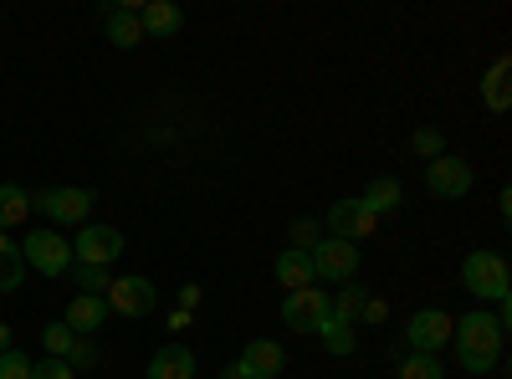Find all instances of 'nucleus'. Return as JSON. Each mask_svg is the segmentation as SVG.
I'll return each mask as SVG.
<instances>
[{"label":"nucleus","mask_w":512,"mask_h":379,"mask_svg":"<svg viewBox=\"0 0 512 379\" xmlns=\"http://www.w3.org/2000/svg\"><path fill=\"white\" fill-rule=\"evenodd\" d=\"M328 318H333L328 287H297V292H287V298H282V323L292 333H318Z\"/></svg>","instance_id":"nucleus-6"},{"label":"nucleus","mask_w":512,"mask_h":379,"mask_svg":"<svg viewBox=\"0 0 512 379\" xmlns=\"http://www.w3.org/2000/svg\"><path fill=\"white\" fill-rule=\"evenodd\" d=\"M328 298H333V323L359 328V318L369 308V287H338V292H328Z\"/></svg>","instance_id":"nucleus-19"},{"label":"nucleus","mask_w":512,"mask_h":379,"mask_svg":"<svg viewBox=\"0 0 512 379\" xmlns=\"http://www.w3.org/2000/svg\"><path fill=\"white\" fill-rule=\"evenodd\" d=\"M0 379H31V359L6 349V354H0Z\"/></svg>","instance_id":"nucleus-29"},{"label":"nucleus","mask_w":512,"mask_h":379,"mask_svg":"<svg viewBox=\"0 0 512 379\" xmlns=\"http://www.w3.org/2000/svg\"><path fill=\"white\" fill-rule=\"evenodd\" d=\"M21 257H26V267L41 272V277H67V272H72V241L57 236V231H31V236L21 241Z\"/></svg>","instance_id":"nucleus-7"},{"label":"nucleus","mask_w":512,"mask_h":379,"mask_svg":"<svg viewBox=\"0 0 512 379\" xmlns=\"http://www.w3.org/2000/svg\"><path fill=\"white\" fill-rule=\"evenodd\" d=\"M410 144H415V154H420L425 164L446 154V139H441V129H415V139H410Z\"/></svg>","instance_id":"nucleus-27"},{"label":"nucleus","mask_w":512,"mask_h":379,"mask_svg":"<svg viewBox=\"0 0 512 379\" xmlns=\"http://www.w3.org/2000/svg\"><path fill=\"white\" fill-rule=\"evenodd\" d=\"M72 344H77V333L67 323H47V328H41V349H47V359H67Z\"/></svg>","instance_id":"nucleus-24"},{"label":"nucleus","mask_w":512,"mask_h":379,"mask_svg":"<svg viewBox=\"0 0 512 379\" xmlns=\"http://www.w3.org/2000/svg\"><path fill=\"white\" fill-rule=\"evenodd\" d=\"M308 262H313V277H318V282L349 287V282L359 277V267H364V251H359L354 241H333V236H323V241L308 251Z\"/></svg>","instance_id":"nucleus-3"},{"label":"nucleus","mask_w":512,"mask_h":379,"mask_svg":"<svg viewBox=\"0 0 512 379\" xmlns=\"http://www.w3.org/2000/svg\"><path fill=\"white\" fill-rule=\"evenodd\" d=\"M108 41H113L118 52H134L139 41H144V26H139V6H134V0L108 11Z\"/></svg>","instance_id":"nucleus-17"},{"label":"nucleus","mask_w":512,"mask_h":379,"mask_svg":"<svg viewBox=\"0 0 512 379\" xmlns=\"http://www.w3.org/2000/svg\"><path fill=\"white\" fill-rule=\"evenodd\" d=\"M318 339H323V349H328L333 359H349V354L359 349V339H354V328H344V323H333V318H328V323L318 328Z\"/></svg>","instance_id":"nucleus-23"},{"label":"nucleus","mask_w":512,"mask_h":379,"mask_svg":"<svg viewBox=\"0 0 512 379\" xmlns=\"http://www.w3.org/2000/svg\"><path fill=\"white\" fill-rule=\"evenodd\" d=\"M384 313H390V308H384L379 298H369V308H364V318H359V323H384Z\"/></svg>","instance_id":"nucleus-32"},{"label":"nucleus","mask_w":512,"mask_h":379,"mask_svg":"<svg viewBox=\"0 0 512 379\" xmlns=\"http://www.w3.org/2000/svg\"><path fill=\"white\" fill-rule=\"evenodd\" d=\"M154 282L149 277H139V272H128V277H113L108 282V292H103V303H108V313H118V318H149L154 313Z\"/></svg>","instance_id":"nucleus-8"},{"label":"nucleus","mask_w":512,"mask_h":379,"mask_svg":"<svg viewBox=\"0 0 512 379\" xmlns=\"http://www.w3.org/2000/svg\"><path fill=\"white\" fill-rule=\"evenodd\" d=\"M31 216V195L21 185H0V231H11Z\"/></svg>","instance_id":"nucleus-21"},{"label":"nucleus","mask_w":512,"mask_h":379,"mask_svg":"<svg viewBox=\"0 0 512 379\" xmlns=\"http://www.w3.org/2000/svg\"><path fill=\"white\" fill-rule=\"evenodd\" d=\"M72 282H77L82 292H93V298H103V292H108V282H113V277H108L103 267H77V262H72Z\"/></svg>","instance_id":"nucleus-26"},{"label":"nucleus","mask_w":512,"mask_h":379,"mask_svg":"<svg viewBox=\"0 0 512 379\" xmlns=\"http://www.w3.org/2000/svg\"><path fill=\"white\" fill-rule=\"evenodd\" d=\"M31 379H77V369L67 359H36L31 364Z\"/></svg>","instance_id":"nucleus-28"},{"label":"nucleus","mask_w":512,"mask_h":379,"mask_svg":"<svg viewBox=\"0 0 512 379\" xmlns=\"http://www.w3.org/2000/svg\"><path fill=\"white\" fill-rule=\"evenodd\" d=\"M461 287L472 292L477 303H507V292H512V272H507V257L502 251H487V246H477V251H466L461 257Z\"/></svg>","instance_id":"nucleus-2"},{"label":"nucleus","mask_w":512,"mask_h":379,"mask_svg":"<svg viewBox=\"0 0 512 379\" xmlns=\"http://www.w3.org/2000/svg\"><path fill=\"white\" fill-rule=\"evenodd\" d=\"M482 98H487L492 113H507V103H512V93H507V57L492 62V72H487V82H482Z\"/></svg>","instance_id":"nucleus-22"},{"label":"nucleus","mask_w":512,"mask_h":379,"mask_svg":"<svg viewBox=\"0 0 512 379\" xmlns=\"http://www.w3.org/2000/svg\"><path fill=\"white\" fill-rule=\"evenodd\" d=\"M26 282V257H21V246L0 231V298H6V292H16Z\"/></svg>","instance_id":"nucleus-20"},{"label":"nucleus","mask_w":512,"mask_h":379,"mask_svg":"<svg viewBox=\"0 0 512 379\" xmlns=\"http://www.w3.org/2000/svg\"><path fill=\"white\" fill-rule=\"evenodd\" d=\"M282 369H287V354H282L277 339H251V344L241 349V359H236L221 379H277Z\"/></svg>","instance_id":"nucleus-11"},{"label":"nucleus","mask_w":512,"mask_h":379,"mask_svg":"<svg viewBox=\"0 0 512 379\" xmlns=\"http://www.w3.org/2000/svg\"><path fill=\"white\" fill-rule=\"evenodd\" d=\"M323 236H318V221H292V246L297 251H313Z\"/></svg>","instance_id":"nucleus-30"},{"label":"nucleus","mask_w":512,"mask_h":379,"mask_svg":"<svg viewBox=\"0 0 512 379\" xmlns=\"http://www.w3.org/2000/svg\"><path fill=\"white\" fill-rule=\"evenodd\" d=\"M139 26H144V36H180L185 11L175 6V0H149V6H139Z\"/></svg>","instance_id":"nucleus-16"},{"label":"nucleus","mask_w":512,"mask_h":379,"mask_svg":"<svg viewBox=\"0 0 512 379\" xmlns=\"http://www.w3.org/2000/svg\"><path fill=\"white\" fill-rule=\"evenodd\" d=\"M359 205L369 210L374 221H379V216H395V210L405 205V185H400L395 175H379V180H369V190L359 195Z\"/></svg>","instance_id":"nucleus-15"},{"label":"nucleus","mask_w":512,"mask_h":379,"mask_svg":"<svg viewBox=\"0 0 512 379\" xmlns=\"http://www.w3.org/2000/svg\"><path fill=\"white\" fill-rule=\"evenodd\" d=\"M67 364H72V369H93V364H98V344H93V339H77L72 354H67Z\"/></svg>","instance_id":"nucleus-31"},{"label":"nucleus","mask_w":512,"mask_h":379,"mask_svg":"<svg viewBox=\"0 0 512 379\" xmlns=\"http://www.w3.org/2000/svg\"><path fill=\"white\" fill-rule=\"evenodd\" d=\"M11 349V328H6V318H0V354Z\"/></svg>","instance_id":"nucleus-34"},{"label":"nucleus","mask_w":512,"mask_h":379,"mask_svg":"<svg viewBox=\"0 0 512 379\" xmlns=\"http://www.w3.org/2000/svg\"><path fill=\"white\" fill-rule=\"evenodd\" d=\"M190 308H200V287H195V282L180 292V313H190Z\"/></svg>","instance_id":"nucleus-33"},{"label":"nucleus","mask_w":512,"mask_h":379,"mask_svg":"<svg viewBox=\"0 0 512 379\" xmlns=\"http://www.w3.org/2000/svg\"><path fill=\"white\" fill-rule=\"evenodd\" d=\"M118 257H123V231L118 226H98V221L77 226V236H72V262L77 267H103L108 272V262H118Z\"/></svg>","instance_id":"nucleus-5"},{"label":"nucleus","mask_w":512,"mask_h":379,"mask_svg":"<svg viewBox=\"0 0 512 379\" xmlns=\"http://www.w3.org/2000/svg\"><path fill=\"white\" fill-rule=\"evenodd\" d=\"M451 344H456V359H461L466 374H492L497 359H502V344H507V323H502L497 313L477 308V313L456 318Z\"/></svg>","instance_id":"nucleus-1"},{"label":"nucleus","mask_w":512,"mask_h":379,"mask_svg":"<svg viewBox=\"0 0 512 379\" xmlns=\"http://www.w3.org/2000/svg\"><path fill=\"white\" fill-rule=\"evenodd\" d=\"M144 379H195V349H185V344H164V349H154Z\"/></svg>","instance_id":"nucleus-14"},{"label":"nucleus","mask_w":512,"mask_h":379,"mask_svg":"<svg viewBox=\"0 0 512 379\" xmlns=\"http://www.w3.org/2000/svg\"><path fill=\"white\" fill-rule=\"evenodd\" d=\"M451 328H456V318L446 308H420L405 323V344H410V354H441L451 344Z\"/></svg>","instance_id":"nucleus-9"},{"label":"nucleus","mask_w":512,"mask_h":379,"mask_svg":"<svg viewBox=\"0 0 512 379\" xmlns=\"http://www.w3.org/2000/svg\"><path fill=\"white\" fill-rule=\"evenodd\" d=\"M277 282H282L287 292H297V287H318V277H313V262H308V251L287 246L282 257H277Z\"/></svg>","instance_id":"nucleus-18"},{"label":"nucleus","mask_w":512,"mask_h":379,"mask_svg":"<svg viewBox=\"0 0 512 379\" xmlns=\"http://www.w3.org/2000/svg\"><path fill=\"white\" fill-rule=\"evenodd\" d=\"M77 339H93V333L108 323V303L103 298H93V292H77V298L67 303V318H62Z\"/></svg>","instance_id":"nucleus-13"},{"label":"nucleus","mask_w":512,"mask_h":379,"mask_svg":"<svg viewBox=\"0 0 512 379\" xmlns=\"http://www.w3.org/2000/svg\"><path fill=\"white\" fill-rule=\"evenodd\" d=\"M323 226H328V236H333V241H354V246H359V241H364V236H369L379 221H374L369 210H364V205L349 195V200H333V205H328Z\"/></svg>","instance_id":"nucleus-12"},{"label":"nucleus","mask_w":512,"mask_h":379,"mask_svg":"<svg viewBox=\"0 0 512 379\" xmlns=\"http://www.w3.org/2000/svg\"><path fill=\"white\" fill-rule=\"evenodd\" d=\"M98 195L82 190V185H57V190H36L31 195V210H41V216H52L62 226H88Z\"/></svg>","instance_id":"nucleus-4"},{"label":"nucleus","mask_w":512,"mask_h":379,"mask_svg":"<svg viewBox=\"0 0 512 379\" xmlns=\"http://www.w3.org/2000/svg\"><path fill=\"white\" fill-rule=\"evenodd\" d=\"M472 185H477V175L461 154H441V159L425 164V190L436 200H461V195H472Z\"/></svg>","instance_id":"nucleus-10"},{"label":"nucleus","mask_w":512,"mask_h":379,"mask_svg":"<svg viewBox=\"0 0 512 379\" xmlns=\"http://www.w3.org/2000/svg\"><path fill=\"white\" fill-rule=\"evenodd\" d=\"M400 379H446L441 354H410V359H400Z\"/></svg>","instance_id":"nucleus-25"}]
</instances>
